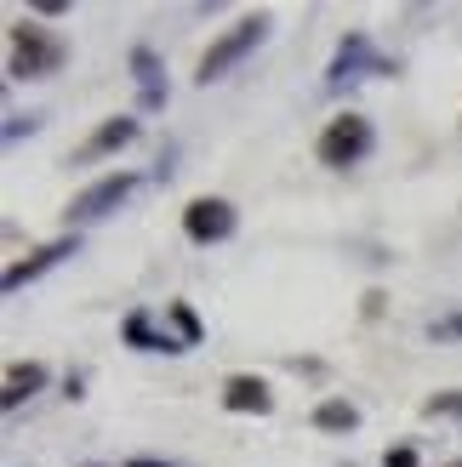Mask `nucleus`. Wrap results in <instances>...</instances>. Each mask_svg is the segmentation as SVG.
Masks as SVG:
<instances>
[{"label":"nucleus","instance_id":"1","mask_svg":"<svg viewBox=\"0 0 462 467\" xmlns=\"http://www.w3.org/2000/svg\"><path fill=\"white\" fill-rule=\"evenodd\" d=\"M63 63H68V46L52 29H40L35 17L12 23V35H6V75L12 80H46V75H58Z\"/></svg>","mask_w":462,"mask_h":467},{"label":"nucleus","instance_id":"2","mask_svg":"<svg viewBox=\"0 0 462 467\" xmlns=\"http://www.w3.org/2000/svg\"><path fill=\"white\" fill-rule=\"evenodd\" d=\"M377 149V126L365 120V114H337V120L320 131V143H314V154H320V166H331V171H349V166H360L365 154Z\"/></svg>","mask_w":462,"mask_h":467},{"label":"nucleus","instance_id":"3","mask_svg":"<svg viewBox=\"0 0 462 467\" xmlns=\"http://www.w3.org/2000/svg\"><path fill=\"white\" fill-rule=\"evenodd\" d=\"M263 35H268V17H263V12L240 17L235 29H223L212 46H205V57H200V68H194V80H200V86L223 80L235 63H246V52H257V46H263Z\"/></svg>","mask_w":462,"mask_h":467},{"label":"nucleus","instance_id":"4","mask_svg":"<svg viewBox=\"0 0 462 467\" xmlns=\"http://www.w3.org/2000/svg\"><path fill=\"white\" fill-rule=\"evenodd\" d=\"M235 228H240V212L217 194H200V200L183 205V234H189L194 245H223Z\"/></svg>","mask_w":462,"mask_h":467},{"label":"nucleus","instance_id":"5","mask_svg":"<svg viewBox=\"0 0 462 467\" xmlns=\"http://www.w3.org/2000/svg\"><path fill=\"white\" fill-rule=\"evenodd\" d=\"M137 171H114V177H103V182H91L86 194H75V205H68V217H80V223H91V217H109V212H121V205L137 194Z\"/></svg>","mask_w":462,"mask_h":467},{"label":"nucleus","instance_id":"6","mask_svg":"<svg viewBox=\"0 0 462 467\" xmlns=\"http://www.w3.org/2000/svg\"><path fill=\"white\" fill-rule=\"evenodd\" d=\"M360 68H372V75H394V63H388L365 35H342L337 57H331V68H326V86L337 91L342 80H360Z\"/></svg>","mask_w":462,"mask_h":467},{"label":"nucleus","instance_id":"7","mask_svg":"<svg viewBox=\"0 0 462 467\" xmlns=\"http://www.w3.org/2000/svg\"><path fill=\"white\" fill-rule=\"evenodd\" d=\"M75 251H80V240H75V234H63V240H46L40 251H29L23 263H12V268H6V291H23L29 279H40L46 268H58L63 256H75Z\"/></svg>","mask_w":462,"mask_h":467},{"label":"nucleus","instance_id":"8","mask_svg":"<svg viewBox=\"0 0 462 467\" xmlns=\"http://www.w3.org/2000/svg\"><path fill=\"white\" fill-rule=\"evenodd\" d=\"M137 131H143V126H137L131 114H114V120H103V126L75 149V166H86V160H103V154H121L126 143H137Z\"/></svg>","mask_w":462,"mask_h":467},{"label":"nucleus","instance_id":"9","mask_svg":"<svg viewBox=\"0 0 462 467\" xmlns=\"http://www.w3.org/2000/svg\"><path fill=\"white\" fill-rule=\"evenodd\" d=\"M223 405L235 410V416H268L274 410V393L263 377H246V370H235V377L223 382Z\"/></svg>","mask_w":462,"mask_h":467},{"label":"nucleus","instance_id":"10","mask_svg":"<svg viewBox=\"0 0 462 467\" xmlns=\"http://www.w3.org/2000/svg\"><path fill=\"white\" fill-rule=\"evenodd\" d=\"M46 382H52V370H46L40 359H17V365H6V388H0V405L17 410L23 400H35Z\"/></svg>","mask_w":462,"mask_h":467},{"label":"nucleus","instance_id":"11","mask_svg":"<svg viewBox=\"0 0 462 467\" xmlns=\"http://www.w3.org/2000/svg\"><path fill=\"white\" fill-rule=\"evenodd\" d=\"M121 337H126L131 348H143V354H189V348H183L177 337H160L154 325H149V314H143V308H131V314H126Z\"/></svg>","mask_w":462,"mask_h":467},{"label":"nucleus","instance_id":"12","mask_svg":"<svg viewBox=\"0 0 462 467\" xmlns=\"http://www.w3.org/2000/svg\"><path fill=\"white\" fill-rule=\"evenodd\" d=\"M131 68H137V86H143V109H166V86H160V63L149 46L131 52Z\"/></svg>","mask_w":462,"mask_h":467},{"label":"nucleus","instance_id":"13","mask_svg":"<svg viewBox=\"0 0 462 467\" xmlns=\"http://www.w3.org/2000/svg\"><path fill=\"white\" fill-rule=\"evenodd\" d=\"M314 428L320 433H354L360 428V410L349 400H326V405H314Z\"/></svg>","mask_w":462,"mask_h":467},{"label":"nucleus","instance_id":"14","mask_svg":"<svg viewBox=\"0 0 462 467\" xmlns=\"http://www.w3.org/2000/svg\"><path fill=\"white\" fill-rule=\"evenodd\" d=\"M166 314H172V325H177V342L183 348H200V319H194V308H189V302H166Z\"/></svg>","mask_w":462,"mask_h":467},{"label":"nucleus","instance_id":"15","mask_svg":"<svg viewBox=\"0 0 462 467\" xmlns=\"http://www.w3.org/2000/svg\"><path fill=\"white\" fill-rule=\"evenodd\" d=\"M423 416H462V388H451V393H434V400H423Z\"/></svg>","mask_w":462,"mask_h":467},{"label":"nucleus","instance_id":"16","mask_svg":"<svg viewBox=\"0 0 462 467\" xmlns=\"http://www.w3.org/2000/svg\"><path fill=\"white\" fill-rule=\"evenodd\" d=\"M423 456H417V445H388L383 451V467H417Z\"/></svg>","mask_w":462,"mask_h":467},{"label":"nucleus","instance_id":"17","mask_svg":"<svg viewBox=\"0 0 462 467\" xmlns=\"http://www.w3.org/2000/svg\"><path fill=\"white\" fill-rule=\"evenodd\" d=\"M428 337H462V314H451V319H434V325H428Z\"/></svg>","mask_w":462,"mask_h":467},{"label":"nucleus","instance_id":"18","mask_svg":"<svg viewBox=\"0 0 462 467\" xmlns=\"http://www.w3.org/2000/svg\"><path fill=\"white\" fill-rule=\"evenodd\" d=\"M126 467H177V462H154V456H131Z\"/></svg>","mask_w":462,"mask_h":467},{"label":"nucleus","instance_id":"19","mask_svg":"<svg viewBox=\"0 0 462 467\" xmlns=\"http://www.w3.org/2000/svg\"><path fill=\"white\" fill-rule=\"evenodd\" d=\"M446 467H462V462H446Z\"/></svg>","mask_w":462,"mask_h":467}]
</instances>
